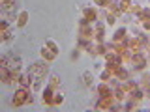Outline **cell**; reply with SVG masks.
<instances>
[{
  "mask_svg": "<svg viewBox=\"0 0 150 112\" xmlns=\"http://www.w3.org/2000/svg\"><path fill=\"white\" fill-rule=\"evenodd\" d=\"M58 84H60V80H58V77H53V78H51V88H53V90H54L56 86H58Z\"/></svg>",
  "mask_w": 150,
  "mask_h": 112,
  "instance_id": "5bb4252c",
  "label": "cell"
},
{
  "mask_svg": "<svg viewBox=\"0 0 150 112\" xmlns=\"http://www.w3.org/2000/svg\"><path fill=\"white\" fill-rule=\"evenodd\" d=\"M96 4H98V6H109L111 0H96Z\"/></svg>",
  "mask_w": 150,
  "mask_h": 112,
  "instance_id": "2e32d148",
  "label": "cell"
},
{
  "mask_svg": "<svg viewBox=\"0 0 150 112\" xmlns=\"http://www.w3.org/2000/svg\"><path fill=\"white\" fill-rule=\"evenodd\" d=\"M143 26H144V30H150V17L143 19Z\"/></svg>",
  "mask_w": 150,
  "mask_h": 112,
  "instance_id": "9a60e30c",
  "label": "cell"
},
{
  "mask_svg": "<svg viewBox=\"0 0 150 112\" xmlns=\"http://www.w3.org/2000/svg\"><path fill=\"white\" fill-rule=\"evenodd\" d=\"M28 73L34 77V86L40 88L41 86V78H43L45 73H47V65L45 64H32L30 67H28Z\"/></svg>",
  "mask_w": 150,
  "mask_h": 112,
  "instance_id": "6da1fadb",
  "label": "cell"
},
{
  "mask_svg": "<svg viewBox=\"0 0 150 112\" xmlns=\"http://www.w3.org/2000/svg\"><path fill=\"white\" fill-rule=\"evenodd\" d=\"M100 95L101 97H112V92L107 86H100Z\"/></svg>",
  "mask_w": 150,
  "mask_h": 112,
  "instance_id": "7c38bea8",
  "label": "cell"
},
{
  "mask_svg": "<svg viewBox=\"0 0 150 112\" xmlns=\"http://www.w3.org/2000/svg\"><path fill=\"white\" fill-rule=\"evenodd\" d=\"M53 88H47V90H45V93H43V103H45V105H53Z\"/></svg>",
  "mask_w": 150,
  "mask_h": 112,
  "instance_id": "ba28073f",
  "label": "cell"
},
{
  "mask_svg": "<svg viewBox=\"0 0 150 112\" xmlns=\"http://www.w3.org/2000/svg\"><path fill=\"white\" fill-rule=\"evenodd\" d=\"M126 2H129V0H126Z\"/></svg>",
  "mask_w": 150,
  "mask_h": 112,
  "instance_id": "ffe728a7",
  "label": "cell"
},
{
  "mask_svg": "<svg viewBox=\"0 0 150 112\" xmlns=\"http://www.w3.org/2000/svg\"><path fill=\"white\" fill-rule=\"evenodd\" d=\"M92 36H94V30H92V28L86 24V21H84V22H83V26H81V37H83V41L90 39Z\"/></svg>",
  "mask_w": 150,
  "mask_h": 112,
  "instance_id": "5b68a950",
  "label": "cell"
},
{
  "mask_svg": "<svg viewBox=\"0 0 150 112\" xmlns=\"http://www.w3.org/2000/svg\"><path fill=\"white\" fill-rule=\"evenodd\" d=\"M94 19H96V11H94V9H84V21L90 22Z\"/></svg>",
  "mask_w": 150,
  "mask_h": 112,
  "instance_id": "30bf717a",
  "label": "cell"
},
{
  "mask_svg": "<svg viewBox=\"0 0 150 112\" xmlns=\"http://www.w3.org/2000/svg\"><path fill=\"white\" fill-rule=\"evenodd\" d=\"M111 105H112V97H101L96 108L98 110H109V108H112Z\"/></svg>",
  "mask_w": 150,
  "mask_h": 112,
  "instance_id": "277c9868",
  "label": "cell"
},
{
  "mask_svg": "<svg viewBox=\"0 0 150 112\" xmlns=\"http://www.w3.org/2000/svg\"><path fill=\"white\" fill-rule=\"evenodd\" d=\"M84 84H92V77H88V73L84 75Z\"/></svg>",
  "mask_w": 150,
  "mask_h": 112,
  "instance_id": "d6986e66",
  "label": "cell"
},
{
  "mask_svg": "<svg viewBox=\"0 0 150 112\" xmlns=\"http://www.w3.org/2000/svg\"><path fill=\"white\" fill-rule=\"evenodd\" d=\"M11 6H13V0H4V8L6 9H11Z\"/></svg>",
  "mask_w": 150,
  "mask_h": 112,
  "instance_id": "e0dca14e",
  "label": "cell"
},
{
  "mask_svg": "<svg viewBox=\"0 0 150 112\" xmlns=\"http://www.w3.org/2000/svg\"><path fill=\"white\" fill-rule=\"evenodd\" d=\"M111 73H115V77L118 78V80H126L128 78V73L124 71V69H120V67H116V69H112Z\"/></svg>",
  "mask_w": 150,
  "mask_h": 112,
  "instance_id": "9c48e42d",
  "label": "cell"
},
{
  "mask_svg": "<svg viewBox=\"0 0 150 112\" xmlns=\"http://www.w3.org/2000/svg\"><path fill=\"white\" fill-rule=\"evenodd\" d=\"M144 64H146V62H144V56H141V54H135L133 56V67L135 69H143Z\"/></svg>",
  "mask_w": 150,
  "mask_h": 112,
  "instance_id": "52a82bcc",
  "label": "cell"
},
{
  "mask_svg": "<svg viewBox=\"0 0 150 112\" xmlns=\"http://www.w3.org/2000/svg\"><path fill=\"white\" fill-rule=\"evenodd\" d=\"M2 67L9 69V71H19V67H21V60L13 58V56H6V58L2 60Z\"/></svg>",
  "mask_w": 150,
  "mask_h": 112,
  "instance_id": "3957f363",
  "label": "cell"
},
{
  "mask_svg": "<svg viewBox=\"0 0 150 112\" xmlns=\"http://www.w3.org/2000/svg\"><path fill=\"white\" fill-rule=\"evenodd\" d=\"M41 56H43V58L47 60V62H51V60H54V56H56V52L53 49H49V47H43V49H41Z\"/></svg>",
  "mask_w": 150,
  "mask_h": 112,
  "instance_id": "8992f818",
  "label": "cell"
},
{
  "mask_svg": "<svg viewBox=\"0 0 150 112\" xmlns=\"http://www.w3.org/2000/svg\"><path fill=\"white\" fill-rule=\"evenodd\" d=\"M60 103H62V95H56L53 99V105H60Z\"/></svg>",
  "mask_w": 150,
  "mask_h": 112,
  "instance_id": "ac0fdd59",
  "label": "cell"
},
{
  "mask_svg": "<svg viewBox=\"0 0 150 112\" xmlns=\"http://www.w3.org/2000/svg\"><path fill=\"white\" fill-rule=\"evenodd\" d=\"M26 19H28V13H26V11L19 13V19H17V26H25V24H26Z\"/></svg>",
  "mask_w": 150,
  "mask_h": 112,
  "instance_id": "8fae6325",
  "label": "cell"
},
{
  "mask_svg": "<svg viewBox=\"0 0 150 112\" xmlns=\"http://www.w3.org/2000/svg\"><path fill=\"white\" fill-rule=\"evenodd\" d=\"M124 36H126V30L122 28V30H118V32L115 34V43H118L120 39H124Z\"/></svg>",
  "mask_w": 150,
  "mask_h": 112,
  "instance_id": "4fadbf2b",
  "label": "cell"
},
{
  "mask_svg": "<svg viewBox=\"0 0 150 112\" xmlns=\"http://www.w3.org/2000/svg\"><path fill=\"white\" fill-rule=\"evenodd\" d=\"M30 92H28V88H21V90L15 92V95H13V106H21L25 105L26 101H30Z\"/></svg>",
  "mask_w": 150,
  "mask_h": 112,
  "instance_id": "7a4b0ae2",
  "label": "cell"
}]
</instances>
